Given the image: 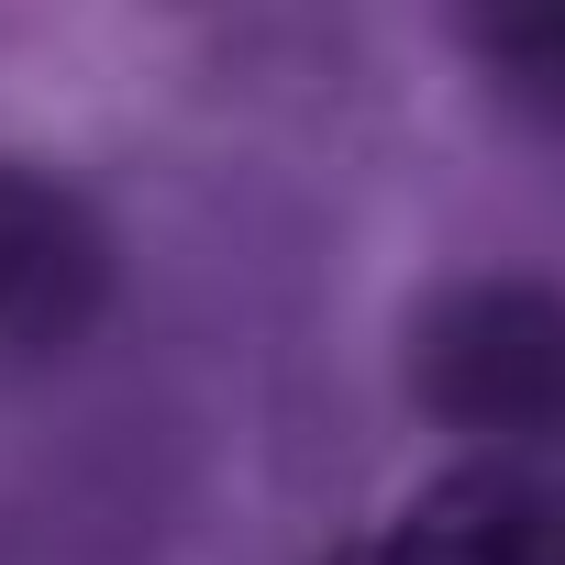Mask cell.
I'll list each match as a JSON object with an SVG mask.
<instances>
[{
  "label": "cell",
  "instance_id": "cell-1",
  "mask_svg": "<svg viewBox=\"0 0 565 565\" xmlns=\"http://www.w3.org/2000/svg\"><path fill=\"white\" fill-rule=\"evenodd\" d=\"M411 411L455 433L466 455H532L565 433V277L543 266H477L411 311L399 333Z\"/></svg>",
  "mask_w": 565,
  "mask_h": 565
},
{
  "label": "cell",
  "instance_id": "cell-2",
  "mask_svg": "<svg viewBox=\"0 0 565 565\" xmlns=\"http://www.w3.org/2000/svg\"><path fill=\"white\" fill-rule=\"evenodd\" d=\"M122 300V244L56 167L0 156V355H78Z\"/></svg>",
  "mask_w": 565,
  "mask_h": 565
},
{
  "label": "cell",
  "instance_id": "cell-3",
  "mask_svg": "<svg viewBox=\"0 0 565 565\" xmlns=\"http://www.w3.org/2000/svg\"><path fill=\"white\" fill-rule=\"evenodd\" d=\"M366 565H565V477L532 455H455L366 543Z\"/></svg>",
  "mask_w": 565,
  "mask_h": 565
},
{
  "label": "cell",
  "instance_id": "cell-4",
  "mask_svg": "<svg viewBox=\"0 0 565 565\" xmlns=\"http://www.w3.org/2000/svg\"><path fill=\"white\" fill-rule=\"evenodd\" d=\"M455 56L532 122H565V0H455Z\"/></svg>",
  "mask_w": 565,
  "mask_h": 565
}]
</instances>
